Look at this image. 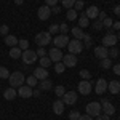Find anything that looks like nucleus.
<instances>
[{"label":"nucleus","mask_w":120,"mask_h":120,"mask_svg":"<svg viewBox=\"0 0 120 120\" xmlns=\"http://www.w3.org/2000/svg\"><path fill=\"white\" fill-rule=\"evenodd\" d=\"M114 13H115V15H120V5L114 7Z\"/></svg>","instance_id":"55"},{"label":"nucleus","mask_w":120,"mask_h":120,"mask_svg":"<svg viewBox=\"0 0 120 120\" xmlns=\"http://www.w3.org/2000/svg\"><path fill=\"white\" fill-rule=\"evenodd\" d=\"M66 18H67V21H75V19H77V11H75L74 8L67 10V13H66Z\"/></svg>","instance_id":"29"},{"label":"nucleus","mask_w":120,"mask_h":120,"mask_svg":"<svg viewBox=\"0 0 120 120\" xmlns=\"http://www.w3.org/2000/svg\"><path fill=\"white\" fill-rule=\"evenodd\" d=\"M50 15H51V8H50L48 5L38 7V10H37V16H38V19H42V21H46V19L50 18Z\"/></svg>","instance_id":"10"},{"label":"nucleus","mask_w":120,"mask_h":120,"mask_svg":"<svg viewBox=\"0 0 120 120\" xmlns=\"http://www.w3.org/2000/svg\"><path fill=\"white\" fill-rule=\"evenodd\" d=\"M48 32L53 34V35H58V34H59V26H58V24H51L50 29H48Z\"/></svg>","instance_id":"38"},{"label":"nucleus","mask_w":120,"mask_h":120,"mask_svg":"<svg viewBox=\"0 0 120 120\" xmlns=\"http://www.w3.org/2000/svg\"><path fill=\"white\" fill-rule=\"evenodd\" d=\"M117 38H119V40H120V30H119V34H117Z\"/></svg>","instance_id":"57"},{"label":"nucleus","mask_w":120,"mask_h":120,"mask_svg":"<svg viewBox=\"0 0 120 120\" xmlns=\"http://www.w3.org/2000/svg\"><path fill=\"white\" fill-rule=\"evenodd\" d=\"M35 53H37V56H40V58H42V56H46V55H48L45 48H38V50L35 51Z\"/></svg>","instance_id":"45"},{"label":"nucleus","mask_w":120,"mask_h":120,"mask_svg":"<svg viewBox=\"0 0 120 120\" xmlns=\"http://www.w3.org/2000/svg\"><path fill=\"white\" fill-rule=\"evenodd\" d=\"M22 55V50L19 48V46H13V48H10V58H13V59H19Z\"/></svg>","instance_id":"22"},{"label":"nucleus","mask_w":120,"mask_h":120,"mask_svg":"<svg viewBox=\"0 0 120 120\" xmlns=\"http://www.w3.org/2000/svg\"><path fill=\"white\" fill-rule=\"evenodd\" d=\"M83 7H85L83 0H75V3H74V10L77 11V13H79V11H80V10H82Z\"/></svg>","instance_id":"40"},{"label":"nucleus","mask_w":120,"mask_h":120,"mask_svg":"<svg viewBox=\"0 0 120 120\" xmlns=\"http://www.w3.org/2000/svg\"><path fill=\"white\" fill-rule=\"evenodd\" d=\"M0 34L2 35H8V26H0Z\"/></svg>","instance_id":"47"},{"label":"nucleus","mask_w":120,"mask_h":120,"mask_svg":"<svg viewBox=\"0 0 120 120\" xmlns=\"http://www.w3.org/2000/svg\"><path fill=\"white\" fill-rule=\"evenodd\" d=\"M22 2H24V0H15V3H16V5H21Z\"/></svg>","instance_id":"56"},{"label":"nucleus","mask_w":120,"mask_h":120,"mask_svg":"<svg viewBox=\"0 0 120 120\" xmlns=\"http://www.w3.org/2000/svg\"><path fill=\"white\" fill-rule=\"evenodd\" d=\"M93 29L101 30V29H102V21H99V19H98V21H94V22H93Z\"/></svg>","instance_id":"44"},{"label":"nucleus","mask_w":120,"mask_h":120,"mask_svg":"<svg viewBox=\"0 0 120 120\" xmlns=\"http://www.w3.org/2000/svg\"><path fill=\"white\" fill-rule=\"evenodd\" d=\"M107 90H109L112 94H117V93L120 91V82H117V80L109 82V83H107Z\"/></svg>","instance_id":"21"},{"label":"nucleus","mask_w":120,"mask_h":120,"mask_svg":"<svg viewBox=\"0 0 120 120\" xmlns=\"http://www.w3.org/2000/svg\"><path fill=\"white\" fill-rule=\"evenodd\" d=\"M18 46L24 51V50H29V42L26 40V38H22V40H19L18 42Z\"/></svg>","instance_id":"37"},{"label":"nucleus","mask_w":120,"mask_h":120,"mask_svg":"<svg viewBox=\"0 0 120 120\" xmlns=\"http://www.w3.org/2000/svg\"><path fill=\"white\" fill-rule=\"evenodd\" d=\"M64 101L63 99H56L55 102H53V112H55L56 115H61L63 112H64Z\"/></svg>","instance_id":"18"},{"label":"nucleus","mask_w":120,"mask_h":120,"mask_svg":"<svg viewBox=\"0 0 120 120\" xmlns=\"http://www.w3.org/2000/svg\"><path fill=\"white\" fill-rule=\"evenodd\" d=\"M79 75L82 77L83 80H90V79H91V74H90V71H86V69H82Z\"/></svg>","instance_id":"36"},{"label":"nucleus","mask_w":120,"mask_h":120,"mask_svg":"<svg viewBox=\"0 0 120 120\" xmlns=\"http://www.w3.org/2000/svg\"><path fill=\"white\" fill-rule=\"evenodd\" d=\"M94 56L96 58H99V59H104V58H109V48L107 46H96L94 48Z\"/></svg>","instance_id":"14"},{"label":"nucleus","mask_w":120,"mask_h":120,"mask_svg":"<svg viewBox=\"0 0 120 120\" xmlns=\"http://www.w3.org/2000/svg\"><path fill=\"white\" fill-rule=\"evenodd\" d=\"M61 63L66 66V67H74L75 64H77V56L75 55H64L63 56V59H61Z\"/></svg>","instance_id":"13"},{"label":"nucleus","mask_w":120,"mask_h":120,"mask_svg":"<svg viewBox=\"0 0 120 120\" xmlns=\"http://www.w3.org/2000/svg\"><path fill=\"white\" fill-rule=\"evenodd\" d=\"M98 18H99V21H102V19H106V18H107V15H106L104 11H99V15H98Z\"/></svg>","instance_id":"53"},{"label":"nucleus","mask_w":120,"mask_h":120,"mask_svg":"<svg viewBox=\"0 0 120 120\" xmlns=\"http://www.w3.org/2000/svg\"><path fill=\"white\" fill-rule=\"evenodd\" d=\"M16 96H18V91H16L13 86H10V88H7V90L3 91V98H5V99H8V101H13Z\"/></svg>","instance_id":"20"},{"label":"nucleus","mask_w":120,"mask_h":120,"mask_svg":"<svg viewBox=\"0 0 120 120\" xmlns=\"http://www.w3.org/2000/svg\"><path fill=\"white\" fill-rule=\"evenodd\" d=\"M40 93H42V90H40V88H37V90H32V96L38 98V96H40Z\"/></svg>","instance_id":"52"},{"label":"nucleus","mask_w":120,"mask_h":120,"mask_svg":"<svg viewBox=\"0 0 120 120\" xmlns=\"http://www.w3.org/2000/svg\"><path fill=\"white\" fill-rule=\"evenodd\" d=\"M99 66H101L102 69H111L112 67V59L111 58H104V59H101Z\"/></svg>","instance_id":"28"},{"label":"nucleus","mask_w":120,"mask_h":120,"mask_svg":"<svg viewBox=\"0 0 120 120\" xmlns=\"http://www.w3.org/2000/svg\"><path fill=\"white\" fill-rule=\"evenodd\" d=\"M94 120H111V117L106 115V114H99L98 117H94Z\"/></svg>","instance_id":"46"},{"label":"nucleus","mask_w":120,"mask_h":120,"mask_svg":"<svg viewBox=\"0 0 120 120\" xmlns=\"http://www.w3.org/2000/svg\"><path fill=\"white\" fill-rule=\"evenodd\" d=\"M59 32H61V34H67V32H69V26H67V24H66V22H63V24H61V26H59Z\"/></svg>","instance_id":"43"},{"label":"nucleus","mask_w":120,"mask_h":120,"mask_svg":"<svg viewBox=\"0 0 120 120\" xmlns=\"http://www.w3.org/2000/svg\"><path fill=\"white\" fill-rule=\"evenodd\" d=\"M51 86H53V83H51L50 79L40 80V90H42V91H48V90H51Z\"/></svg>","instance_id":"24"},{"label":"nucleus","mask_w":120,"mask_h":120,"mask_svg":"<svg viewBox=\"0 0 120 120\" xmlns=\"http://www.w3.org/2000/svg\"><path fill=\"white\" fill-rule=\"evenodd\" d=\"M94 91L98 93V94H102L104 91H107V82L104 79H98V82L94 85Z\"/></svg>","instance_id":"17"},{"label":"nucleus","mask_w":120,"mask_h":120,"mask_svg":"<svg viewBox=\"0 0 120 120\" xmlns=\"http://www.w3.org/2000/svg\"><path fill=\"white\" fill-rule=\"evenodd\" d=\"M86 114L90 115V117H98L99 114H101V102H88L86 104Z\"/></svg>","instance_id":"5"},{"label":"nucleus","mask_w":120,"mask_h":120,"mask_svg":"<svg viewBox=\"0 0 120 120\" xmlns=\"http://www.w3.org/2000/svg\"><path fill=\"white\" fill-rule=\"evenodd\" d=\"M51 13H55V15H59V13H61V7H58V5L51 7Z\"/></svg>","instance_id":"49"},{"label":"nucleus","mask_w":120,"mask_h":120,"mask_svg":"<svg viewBox=\"0 0 120 120\" xmlns=\"http://www.w3.org/2000/svg\"><path fill=\"white\" fill-rule=\"evenodd\" d=\"M112 29H114V30H120V22H114V24H112Z\"/></svg>","instance_id":"54"},{"label":"nucleus","mask_w":120,"mask_h":120,"mask_svg":"<svg viewBox=\"0 0 120 120\" xmlns=\"http://www.w3.org/2000/svg\"><path fill=\"white\" fill-rule=\"evenodd\" d=\"M51 42V34L50 32H38L35 35V43L38 46H46Z\"/></svg>","instance_id":"6"},{"label":"nucleus","mask_w":120,"mask_h":120,"mask_svg":"<svg viewBox=\"0 0 120 120\" xmlns=\"http://www.w3.org/2000/svg\"><path fill=\"white\" fill-rule=\"evenodd\" d=\"M38 64H40V67H48V66H51V59L48 58V55L46 56H42L40 59H38Z\"/></svg>","instance_id":"27"},{"label":"nucleus","mask_w":120,"mask_h":120,"mask_svg":"<svg viewBox=\"0 0 120 120\" xmlns=\"http://www.w3.org/2000/svg\"><path fill=\"white\" fill-rule=\"evenodd\" d=\"M79 120H94V119H93V117H90L88 114H83V115H80V119H79Z\"/></svg>","instance_id":"51"},{"label":"nucleus","mask_w":120,"mask_h":120,"mask_svg":"<svg viewBox=\"0 0 120 120\" xmlns=\"http://www.w3.org/2000/svg\"><path fill=\"white\" fill-rule=\"evenodd\" d=\"M117 42H119V38L117 35L114 34V29H107V34L102 37V46H107V48H111V46H117Z\"/></svg>","instance_id":"2"},{"label":"nucleus","mask_w":120,"mask_h":120,"mask_svg":"<svg viewBox=\"0 0 120 120\" xmlns=\"http://www.w3.org/2000/svg\"><path fill=\"white\" fill-rule=\"evenodd\" d=\"M64 69H66V66L59 61V63H55V72L56 74H63L64 72Z\"/></svg>","instance_id":"32"},{"label":"nucleus","mask_w":120,"mask_h":120,"mask_svg":"<svg viewBox=\"0 0 120 120\" xmlns=\"http://www.w3.org/2000/svg\"><path fill=\"white\" fill-rule=\"evenodd\" d=\"M112 69H114V74H115V75H120V63H119V64H115Z\"/></svg>","instance_id":"50"},{"label":"nucleus","mask_w":120,"mask_h":120,"mask_svg":"<svg viewBox=\"0 0 120 120\" xmlns=\"http://www.w3.org/2000/svg\"><path fill=\"white\" fill-rule=\"evenodd\" d=\"M61 3H63V7H64L66 10H71V8H74L75 0H61Z\"/></svg>","instance_id":"34"},{"label":"nucleus","mask_w":120,"mask_h":120,"mask_svg":"<svg viewBox=\"0 0 120 120\" xmlns=\"http://www.w3.org/2000/svg\"><path fill=\"white\" fill-rule=\"evenodd\" d=\"M18 38L15 37V35H5V43L10 46V48H13V46H18Z\"/></svg>","instance_id":"23"},{"label":"nucleus","mask_w":120,"mask_h":120,"mask_svg":"<svg viewBox=\"0 0 120 120\" xmlns=\"http://www.w3.org/2000/svg\"><path fill=\"white\" fill-rule=\"evenodd\" d=\"M88 26H90V19L86 18V16H85V13H83L82 16L79 18V27L85 29V27H88Z\"/></svg>","instance_id":"25"},{"label":"nucleus","mask_w":120,"mask_h":120,"mask_svg":"<svg viewBox=\"0 0 120 120\" xmlns=\"http://www.w3.org/2000/svg\"><path fill=\"white\" fill-rule=\"evenodd\" d=\"M18 94L21 96V98H24V99H27V98H30L32 96V86H29V85H21L18 88Z\"/></svg>","instance_id":"16"},{"label":"nucleus","mask_w":120,"mask_h":120,"mask_svg":"<svg viewBox=\"0 0 120 120\" xmlns=\"http://www.w3.org/2000/svg\"><path fill=\"white\" fill-rule=\"evenodd\" d=\"M112 24H114V21H112L111 18H106V19H102V27H106V29H111V27H112Z\"/></svg>","instance_id":"41"},{"label":"nucleus","mask_w":120,"mask_h":120,"mask_svg":"<svg viewBox=\"0 0 120 120\" xmlns=\"http://www.w3.org/2000/svg\"><path fill=\"white\" fill-rule=\"evenodd\" d=\"M91 82L90 80H82V82L79 83V86H77V90H79V93L80 94H90V91H91Z\"/></svg>","instance_id":"11"},{"label":"nucleus","mask_w":120,"mask_h":120,"mask_svg":"<svg viewBox=\"0 0 120 120\" xmlns=\"http://www.w3.org/2000/svg\"><path fill=\"white\" fill-rule=\"evenodd\" d=\"M53 43H55L56 48H64V46H67V43H69V37L64 35V34H58V35L53 38Z\"/></svg>","instance_id":"9"},{"label":"nucleus","mask_w":120,"mask_h":120,"mask_svg":"<svg viewBox=\"0 0 120 120\" xmlns=\"http://www.w3.org/2000/svg\"><path fill=\"white\" fill-rule=\"evenodd\" d=\"M101 109H102V112H104L106 115H109V117L115 114V106H114L111 101H107V99H102L101 101Z\"/></svg>","instance_id":"8"},{"label":"nucleus","mask_w":120,"mask_h":120,"mask_svg":"<svg viewBox=\"0 0 120 120\" xmlns=\"http://www.w3.org/2000/svg\"><path fill=\"white\" fill-rule=\"evenodd\" d=\"M63 51H61V48H50V51H48V58L51 59V63H59L61 59H63Z\"/></svg>","instance_id":"7"},{"label":"nucleus","mask_w":120,"mask_h":120,"mask_svg":"<svg viewBox=\"0 0 120 120\" xmlns=\"http://www.w3.org/2000/svg\"><path fill=\"white\" fill-rule=\"evenodd\" d=\"M83 43L82 40H77V38H72V40H69V43H67V50H69V53L71 55H80L83 51Z\"/></svg>","instance_id":"3"},{"label":"nucleus","mask_w":120,"mask_h":120,"mask_svg":"<svg viewBox=\"0 0 120 120\" xmlns=\"http://www.w3.org/2000/svg\"><path fill=\"white\" fill-rule=\"evenodd\" d=\"M64 93H66L64 85H58V86L55 88V94L58 96V98H63V96H64Z\"/></svg>","instance_id":"31"},{"label":"nucleus","mask_w":120,"mask_h":120,"mask_svg":"<svg viewBox=\"0 0 120 120\" xmlns=\"http://www.w3.org/2000/svg\"><path fill=\"white\" fill-rule=\"evenodd\" d=\"M83 46H88V48H90V46L93 45V38L90 37V35H88V34H85V35H83Z\"/></svg>","instance_id":"33"},{"label":"nucleus","mask_w":120,"mask_h":120,"mask_svg":"<svg viewBox=\"0 0 120 120\" xmlns=\"http://www.w3.org/2000/svg\"><path fill=\"white\" fill-rule=\"evenodd\" d=\"M34 75L37 77V80H45V79H48V71H46L45 67H40L38 66L37 69L34 71Z\"/></svg>","instance_id":"19"},{"label":"nucleus","mask_w":120,"mask_h":120,"mask_svg":"<svg viewBox=\"0 0 120 120\" xmlns=\"http://www.w3.org/2000/svg\"><path fill=\"white\" fill-rule=\"evenodd\" d=\"M119 48L117 46H111V50H109V58H117L119 56Z\"/></svg>","instance_id":"39"},{"label":"nucleus","mask_w":120,"mask_h":120,"mask_svg":"<svg viewBox=\"0 0 120 120\" xmlns=\"http://www.w3.org/2000/svg\"><path fill=\"white\" fill-rule=\"evenodd\" d=\"M80 115H82V114H80L79 111H72V112H69V119H71V120H79V119H80Z\"/></svg>","instance_id":"42"},{"label":"nucleus","mask_w":120,"mask_h":120,"mask_svg":"<svg viewBox=\"0 0 120 120\" xmlns=\"http://www.w3.org/2000/svg\"><path fill=\"white\" fill-rule=\"evenodd\" d=\"M8 77H10V71L7 67L0 66V79H8Z\"/></svg>","instance_id":"35"},{"label":"nucleus","mask_w":120,"mask_h":120,"mask_svg":"<svg viewBox=\"0 0 120 120\" xmlns=\"http://www.w3.org/2000/svg\"><path fill=\"white\" fill-rule=\"evenodd\" d=\"M63 101H64L66 106H72L77 102V93L75 91H66L64 96H63Z\"/></svg>","instance_id":"12"},{"label":"nucleus","mask_w":120,"mask_h":120,"mask_svg":"<svg viewBox=\"0 0 120 120\" xmlns=\"http://www.w3.org/2000/svg\"><path fill=\"white\" fill-rule=\"evenodd\" d=\"M8 80H10V86H13V88H19L21 85H24V82H26V77H24V74H22V72L16 71V72L10 74Z\"/></svg>","instance_id":"1"},{"label":"nucleus","mask_w":120,"mask_h":120,"mask_svg":"<svg viewBox=\"0 0 120 120\" xmlns=\"http://www.w3.org/2000/svg\"><path fill=\"white\" fill-rule=\"evenodd\" d=\"M21 59H22L24 66H30L37 61V53L34 50H24L22 55H21Z\"/></svg>","instance_id":"4"},{"label":"nucleus","mask_w":120,"mask_h":120,"mask_svg":"<svg viewBox=\"0 0 120 120\" xmlns=\"http://www.w3.org/2000/svg\"><path fill=\"white\" fill-rule=\"evenodd\" d=\"M26 83H27L29 86H37V83H38V80H37V77L32 74V75H29L27 79H26Z\"/></svg>","instance_id":"30"},{"label":"nucleus","mask_w":120,"mask_h":120,"mask_svg":"<svg viewBox=\"0 0 120 120\" xmlns=\"http://www.w3.org/2000/svg\"><path fill=\"white\" fill-rule=\"evenodd\" d=\"M98 15H99V8H98L96 5H90L88 8L85 10V16L88 19H96Z\"/></svg>","instance_id":"15"},{"label":"nucleus","mask_w":120,"mask_h":120,"mask_svg":"<svg viewBox=\"0 0 120 120\" xmlns=\"http://www.w3.org/2000/svg\"><path fill=\"white\" fill-rule=\"evenodd\" d=\"M71 32H72V35H74L77 40H82L83 35H85V34H83V30L79 27V26H77V27H72V29H71Z\"/></svg>","instance_id":"26"},{"label":"nucleus","mask_w":120,"mask_h":120,"mask_svg":"<svg viewBox=\"0 0 120 120\" xmlns=\"http://www.w3.org/2000/svg\"><path fill=\"white\" fill-rule=\"evenodd\" d=\"M45 5H48V7L51 8V7L58 5V0H45Z\"/></svg>","instance_id":"48"}]
</instances>
